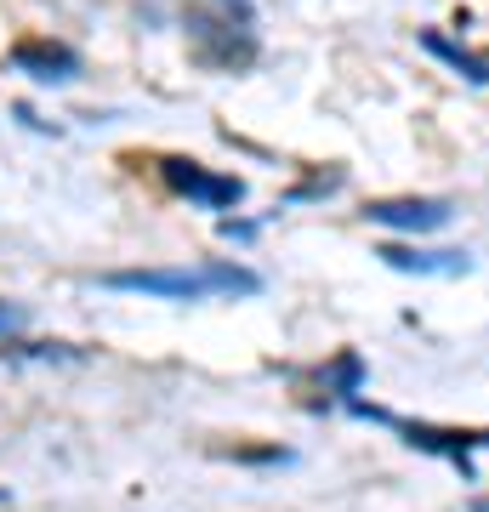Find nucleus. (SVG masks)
Listing matches in <instances>:
<instances>
[{
    "label": "nucleus",
    "instance_id": "39448f33",
    "mask_svg": "<svg viewBox=\"0 0 489 512\" xmlns=\"http://www.w3.org/2000/svg\"><path fill=\"white\" fill-rule=\"evenodd\" d=\"M12 69L40 80V86H57V80H74L80 74V57L63 40H18L12 46Z\"/></svg>",
    "mask_w": 489,
    "mask_h": 512
},
{
    "label": "nucleus",
    "instance_id": "0eeeda50",
    "mask_svg": "<svg viewBox=\"0 0 489 512\" xmlns=\"http://www.w3.org/2000/svg\"><path fill=\"white\" fill-rule=\"evenodd\" d=\"M325 387L336 393V399H353V393L364 387V359H359V353H353V348L336 353V359L325 365Z\"/></svg>",
    "mask_w": 489,
    "mask_h": 512
},
{
    "label": "nucleus",
    "instance_id": "6e6552de",
    "mask_svg": "<svg viewBox=\"0 0 489 512\" xmlns=\"http://www.w3.org/2000/svg\"><path fill=\"white\" fill-rule=\"evenodd\" d=\"M29 325V313L18 308V302H0V336H6V330H23Z\"/></svg>",
    "mask_w": 489,
    "mask_h": 512
},
{
    "label": "nucleus",
    "instance_id": "423d86ee",
    "mask_svg": "<svg viewBox=\"0 0 489 512\" xmlns=\"http://www.w3.org/2000/svg\"><path fill=\"white\" fill-rule=\"evenodd\" d=\"M381 262L387 268H399V274H467L472 268V256L467 251H416V245H381Z\"/></svg>",
    "mask_w": 489,
    "mask_h": 512
},
{
    "label": "nucleus",
    "instance_id": "f03ea898",
    "mask_svg": "<svg viewBox=\"0 0 489 512\" xmlns=\"http://www.w3.org/2000/svg\"><path fill=\"white\" fill-rule=\"evenodd\" d=\"M160 177L177 188V194H188V200L211 205V211H228V205L245 200V183H239V177H217V171H205L200 160H182V154L160 160Z\"/></svg>",
    "mask_w": 489,
    "mask_h": 512
},
{
    "label": "nucleus",
    "instance_id": "9d476101",
    "mask_svg": "<svg viewBox=\"0 0 489 512\" xmlns=\"http://www.w3.org/2000/svg\"><path fill=\"white\" fill-rule=\"evenodd\" d=\"M467 512H489V495H478V501H472V507Z\"/></svg>",
    "mask_w": 489,
    "mask_h": 512
},
{
    "label": "nucleus",
    "instance_id": "1a4fd4ad",
    "mask_svg": "<svg viewBox=\"0 0 489 512\" xmlns=\"http://www.w3.org/2000/svg\"><path fill=\"white\" fill-rule=\"evenodd\" d=\"M222 239H256V222H234V217H222Z\"/></svg>",
    "mask_w": 489,
    "mask_h": 512
},
{
    "label": "nucleus",
    "instance_id": "20e7f679",
    "mask_svg": "<svg viewBox=\"0 0 489 512\" xmlns=\"http://www.w3.org/2000/svg\"><path fill=\"white\" fill-rule=\"evenodd\" d=\"M364 217L376 222V228H393V234H438L444 222L455 217L450 200H421V194H410V200H370L364 205Z\"/></svg>",
    "mask_w": 489,
    "mask_h": 512
},
{
    "label": "nucleus",
    "instance_id": "7ed1b4c3",
    "mask_svg": "<svg viewBox=\"0 0 489 512\" xmlns=\"http://www.w3.org/2000/svg\"><path fill=\"white\" fill-rule=\"evenodd\" d=\"M393 427L404 433V444L410 450H427V456H444L455 461V467H467L472 473V450H489V427H433V421H399L393 416Z\"/></svg>",
    "mask_w": 489,
    "mask_h": 512
},
{
    "label": "nucleus",
    "instance_id": "f257e3e1",
    "mask_svg": "<svg viewBox=\"0 0 489 512\" xmlns=\"http://www.w3.org/2000/svg\"><path fill=\"white\" fill-rule=\"evenodd\" d=\"M109 291L160 296V302H205V296H256L262 279L239 262H200V268H120L103 274Z\"/></svg>",
    "mask_w": 489,
    "mask_h": 512
}]
</instances>
